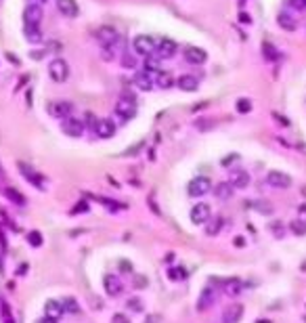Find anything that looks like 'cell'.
<instances>
[{
  "label": "cell",
  "instance_id": "38",
  "mask_svg": "<svg viewBox=\"0 0 306 323\" xmlns=\"http://www.w3.org/2000/svg\"><path fill=\"white\" fill-rule=\"evenodd\" d=\"M111 323H130V319L124 313H115L114 317H111Z\"/></svg>",
  "mask_w": 306,
  "mask_h": 323
},
{
  "label": "cell",
  "instance_id": "23",
  "mask_svg": "<svg viewBox=\"0 0 306 323\" xmlns=\"http://www.w3.org/2000/svg\"><path fill=\"white\" fill-rule=\"evenodd\" d=\"M233 185V189H246L249 185V174L246 170H233L231 172V181H229Z\"/></svg>",
  "mask_w": 306,
  "mask_h": 323
},
{
  "label": "cell",
  "instance_id": "44",
  "mask_svg": "<svg viewBox=\"0 0 306 323\" xmlns=\"http://www.w3.org/2000/svg\"><path fill=\"white\" fill-rule=\"evenodd\" d=\"M145 323H159V319H157V317H155V319H151V317H149V319L145 321Z\"/></svg>",
  "mask_w": 306,
  "mask_h": 323
},
{
  "label": "cell",
  "instance_id": "4",
  "mask_svg": "<svg viewBox=\"0 0 306 323\" xmlns=\"http://www.w3.org/2000/svg\"><path fill=\"white\" fill-rule=\"evenodd\" d=\"M212 191V181L208 177H195L189 185H187V193L191 195V198H204L206 193Z\"/></svg>",
  "mask_w": 306,
  "mask_h": 323
},
{
  "label": "cell",
  "instance_id": "21",
  "mask_svg": "<svg viewBox=\"0 0 306 323\" xmlns=\"http://www.w3.org/2000/svg\"><path fill=\"white\" fill-rule=\"evenodd\" d=\"M134 86L145 90V93H149V90H153V86H155V82H153V78L147 72H138L134 76Z\"/></svg>",
  "mask_w": 306,
  "mask_h": 323
},
{
  "label": "cell",
  "instance_id": "34",
  "mask_svg": "<svg viewBox=\"0 0 306 323\" xmlns=\"http://www.w3.org/2000/svg\"><path fill=\"white\" fill-rule=\"evenodd\" d=\"M262 48H264V57H267V59H273V61H277V59L281 57V55L275 51V46H273V44H268V42H264Z\"/></svg>",
  "mask_w": 306,
  "mask_h": 323
},
{
  "label": "cell",
  "instance_id": "13",
  "mask_svg": "<svg viewBox=\"0 0 306 323\" xmlns=\"http://www.w3.org/2000/svg\"><path fill=\"white\" fill-rule=\"evenodd\" d=\"M185 59L189 61L191 65H201V63H206L208 53L204 51V48H199V46H187L185 48Z\"/></svg>",
  "mask_w": 306,
  "mask_h": 323
},
{
  "label": "cell",
  "instance_id": "2",
  "mask_svg": "<svg viewBox=\"0 0 306 323\" xmlns=\"http://www.w3.org/2000/svg\"><path fill=\"white\" fill-rule=\"evenodd\" d=\"M48 76H51L53 82L57 84H63L67 78H69V65L65 59H53L51 63H48Z\"/></svg>",
  "mask_w": 306,
  "mask_h": 323
},
{
  "label": "cell",
  "instance_id": "7",
  "mask_svg": "<svg viewBox=\"0 0 306 323\" xmlns=\"http://www.w3.org/2000/svg\"><path fill=\"white\" fill-rule=\"evenodd\" d=\"M176 48L178 44L174 40H170V38H162V40H157V46H155V57L159 59H170V57H174L176 55Z\"/></svg>",
  "mask_w": 306,
  "mask_h": 323
},
{
  "label": "cell",
  "instance_id": "25",
  "mask_svg": "<svg viewBox=\"0 0 306 323\" xmlns=\"http://www.w3.org/2000/svg\"><path fill=\"white\" fill-rule=\"evenodd\" d=\"M4 198L9 200L11 203H15V206H25V195L19 191L15 187H6L4 189Z\"/></svg>",
  "mask_w": 306,
  "mask_h": 323
},
{
  "label": "cell",
  "instance_id": "10",
  "mask_svg": "<svg viewBox=\"0 0 306 323\" xmlns=\"http://www.w3.org/2000/svg\"><path fill=\"white\" fill-rule=\"evenodd\" d=\"M267 182L275 189H287V187H291V177L279 170H270L267 174Z\"/></svg>",
  "mask_w": 306,
  "mask_h": 323
},
{
  "label": "cell",
  "instance_id": "43",
  "mask_svg": "<svg viewBox=\"0 0 306 323\" xmlns=\"http://www.w3.org/2000/svg\"><path fill=\"white\" fill-rule=\"evenodd\" d=\"M300 214L306 216V203H302V206H300Z\"/></svg>",
  "mask_w": 306,
  "mask_h": 323
},
{
  "label": "cell",
  "instance_id": "35",
  "mask_svg": "<svg viewBox=\"0 0 306 323\" xmlns=\"http://www.w3.org/2000/svg\"><path fill=\"white\" fill-rule=\"evenodd\" d=\"M126 304H128L130 311H136V313H141V311H143V303H141V298H136V296L128 298V300H126Z\"/></svg>",
  "mask_w": 306,
  "mask_h": 323
},
{
  "label": "cell",
  "instance_id": "6",
  "mask_svg": "<svg viewBox=\"0 0 306 323\" xmlns=\"http://www.w3.org/2000/svg\"><path fill=\"white\" fill-rule=\"evenodd\" d=\"M72 111H74V105L69 101H55V103L48 105V114L61 122L67 120V118H72Z\"/></svg>",
  "mask_w": 306,
  "mask_h": 323
},
{
  "label": "cell",
  "instance_id": "39",
  "mask_svg": "<svg viewBox=\"0 0 306 323\" xmlns=\"http://www.w3.org/2000/svg\"><path fill=\"white\" fill-rule=\"evenodd\" d=\"M2 311H4V323H15V321H13V317H11V308H9V304H6V303H2Z\"/></svg>",
  "mask_w": 306,
  "mask_h": 323
},
{
  "label": "cell",
  "instance_id": "32",
  "mask_svg": "<svg viewBox=\"0 0 306 323\" xmlns=\"http://www.w3.org/2000/svg\"><path fill=\"white\" fill-rule=\"evenodd\" d=\"M159 57H147V61H145V72H159Z\"/></svg>",
  "mask_w": 306,
  "mask_h": 323
},
{
  "label": "cell",
  "instance_id": "12",
  "mask_svg": "<svg viewBox=\"0 0 306 323\" xmlns=\"http://www.w3.org/2000/svg\"><path fill=\"white\" fill-rule=\"evenodd\" d=\"M216 300H218V292H216V287H206L204 292H201V296H199V303H197V311H208V308H212L214 304H216Z\"/></svg>",
  "mask_w": 306,
  "mask_h": 323
},
{
  "label": "cell",
  "instance_id": "15",
  "mask_svg": "<svg viewBox=\"0 0 306 323\" xmlns=\"http://www.w3.org/2000/svg\"><path fill=\"white\" fill-rule=\"evenodd\" d=\"M95 132L99 139H111L115 135V124L107 120V118H103V120H96L95 124Z\"/></svg>",
  "mask_w": 306,
  "mask_h": 323
},
{
  "label": "cell",
  "instance_id": "27",
  "mask_svg": "<svg viewBox=\"0 0 306 323\" xmlns=\"http://www.w3.org/2000/svg\"><path fill=\"white\" fill-rule=\"evenodd\" d=\"M174 78H172L170 74H166V72H157V76H155V86H159V88H172L174 86Z\"/></svg>",
  "mask_w": 306,
  "mask_h": 323
},
{
  "label": "cell",
  "instance_id": "41",
  "mask_svg": "<svg viewBox=\"0 0 306 323\" xmlns=\"http://www.w3.org/2000/svg\"><path fill=\"white\" fill-rule=\"evenodd\" d=\"M38 323H57V319L46 317V315H44V317H40V319H38Z\"/></svg>",
  "mask_w": 306,
  "mask_h": 323
},
{
  "label": "cell",
  "instance_id": "36",
  "mask_svg": "<svg viewBox=\"0 0 306 323\" xmlns=\"http://www.w3.org/2000/svg\"><path fill=\"white\" fill-rule=\"evenodd\" d=\"M27 242H30L34 248H38V245H42V235H40L38 231H30V233H27Z\"/></svg>",
  "mask_w": 306,
  "mask_h": 323
},
{
  "label": "cell",
  "instance_id": "20",
  "mask_svg": "<svg viewBox=\"0 0 306 323\" xmlns=\"http://www.w3.org/2000/svg\"><path fill=\"white\" fill-rule=\"evenodd\" d=\"M225 229V219H222L220 214H216V216H210V221L206 222V235H210V237H216L220 231Z\"/></svg>",
  "mask_w": 306,
  "mask_h": 323
},
{
  "label": "cell",
  "instance_id": "42",
  "mask_svg": "<svg viewBox=\"0 0 306 323\" xmlns=\"http://www.w3.org/2000/svg\"><path fill=\"white\" fill-rule=\"evenodd\" d=\"M82 210H88V206H86V203H78V206L74 208V214H76V212H82Z\"/></svg>",
  "mask_w": 306,
  "mask_h": 323
},
{
  "label": "cell",
  "instance_id": "11",
  "mask_svg": "<svg viewBox=\"0 0 306 323\" xmlns=\"http://www.w3.org/2000/svg\"><path fill=\"white\" fill-rule=\"evenodd\" d=\"M61 130H63L67 137L78 139V137L84 135V122L76 120V118H67V120L61 122Z\"/></svg>",
  "mask_w": 306,
  "mask_h": 323
},
{
  "label": "cell",
  "instance_id": "14",
  "mask_svg": "<svg viewBox=\"0 0 306 323\" xmlns=\"http://www.w3.org/2000/svg\"><path fill=\"white\" fill-rule=\"evenodd\" d=\"M103 287H105V292L109 294V296H120L122 290H124L120 277H117V275H111V273L103 277Z\"/></svg>",
  "mask_w": 306,
  "mask_h": 323
},
{
  "label": "cell",
  "instance_id": "24",
  "mask_svg": "<svg viewBox=\"0 0 306 323\" xmlns=\"http://www.w3.org/2000/svg\"><path fill=\"white\" fill-rule=\"evenodd\" d=\"M44 313H46V317H53V319H57L63 315V304H61V300H48V303L44 304Z\"/></svg>",
  "mask_w": 306,
  "mask_h": 323
},
{
  "label": "cell",
  "instance_id": "40",
  "mask_svg": "<svg viewBox=\"0 0 306 323\" xmlns=\"http://www.w3.org/2000/svg\"><path fill=\"white\" fill-rule=\"evenodd\" d=\"M289 4L294 6V9H304V6H306V0H289Z\"/></svg>",
  "mask_w": 306,
  "mask_h": 323
},
{
  "label": "cell",
  "instance_id": "45",
  "mask_svg": "<svg viewBox=\"0 0 306 323\" xmlns=\"http://www.w3.org/2000/svg\"><path fill=\"white\" fill-rule=\"evenodd\" d=\"M304 9H306V6H304Z\"/></svg>",
  "mask_w": 306,
  "mask_h": 323
},
{
  "label": "cell",
  "instance_id": "8",
  "mask_svg": "<svg viewBox=\"0 0 306 323\" xmlns=\"http://www.w3.org/2000/svg\"><path fill=\"white\" fill-rule=\"evenodd\" d=\"M17 166H19V172H21L23 177H25L27 181H30L34 187H38V189H44V177H42V174H40V172H36V170H34V168H32L30 164H25V162H19Z\"/></svg>",
  "mask_w": 306,
  "mask_h": 323
},
{
  "label": "cell",
  "instance_id": "3",
  "mask_svg": "<svg viewBox=\"0 0 306 323\" xmlns=\"http://www.w3.org/2000/svg\"><path fill=\"white\" fill-rule=\"evenodd\" d=\"M136 101L132 99V97H128V95H124V97H120L117 99V103H115V114L122 118V120H132V118L136 116Z\"/></svg>",
  "mask_w": 306,
  "mask_h": 323
},
{
  "label": "cell",
  "instance_id": "5",
  "mask_svg": "<svg viewBox=\"0 0 306 323\" xmlns=\"http://www.w3.org/2000/svg\"><path fill=\"white\" fill-rule=\"evenodd\" d=\"M95 38L101 42V46H117V42H120V32H115V27L111 25H103L99 30L95 32Z\"/></svg>",
  "mask_w": 306,
  "mask_h": 323
},
{
  "label": "cell",
  "instance_id": "33",
  "mask_svg": "<svg viewBox=\"0 0 306 323\" xmlns=\"http://www.w3.org/2000/svg\"><path fill=\"white\" fill-rule=\"evenodd\" d=\"M289 229H291V233H296V235H306V222L304 221H291Z\"/></svg>",
  "mask_w": 306,
  "mask_h": 323
},
{
  "label": "cell",
  "instance_id": "1",
  "mask_svg": "<svg viewBox=\"0 0 306 323\" xmlns=\"http://www.w3.org/2000/svg\"><path fill=\"white\" fill-rule=\"evenodd\" d=\"M155 46H157V40L147 36V34H138V36L132 38V51L138 57H145L147 59L149 55L155 53Z\"/></svg>",
  "mask_w": 306,
  "mask_h": 323
},
{
  "label": "cell",
  "instance_id": "16",
  "mask_svg": "<svg viewBox=\"0 0 306 323\" xmlns=\"http://www.w3.org/2000/svg\"><path fill=\"white\" fill-rule=\"evenodd\" d=\"M55 4H57V11L65 17H78L80 13V6L76 0H55Z\"/></svg>",
  "mask_w": 306,
  "mask_h": 323
},
{
  "label": "cell",
  "instance_id": "9",
  "mask_svg": "<svg viewBox=\"0 0 306 323\" xmlns=\"http://www.w3.org/2000/svg\"><path fill=\"white\" fill-rule=\"evenodd\" d=\"M210 216H212V208L204 202L197 203V206H193V210H191V222L193 224H206L210 221Z\"/></svg>",
  "mask_w": 306,
  "mask_h": 323
},
{
  "label": "cell",
  "instance_id": "29",
  "mask_svg": "<svg viewBox=\"0 0 306 323\" xmlns=\"http://www.w3.org/2000/svg\"><path fill=\"white\" fill-rule=\"evenodd\" d=\"M25 38L30 40V42H40V40H42L40 27H38V25H27V23H25Z\"/></svg>",
  "mask_w": 306,
  "mask_h": 323
},
{
  "label": "cell",
  "instance_id": "17",
  "mask_svg": "<svg viewBox=\"0 0 306 323\" xmlns=\"http://www.w3.org/2000/svg\"><path fill=\"white\" fill-rule=\"evenodd\" d=\"M23 21L27 25H40V21H42V9L38 4H27L23 11Z\"/></svg>",
  "mask_w": 306,
  "mask_h": 323
},
{
  "label": "cell",
  "instance_id": "28",
  "mask_svg": "<svg viewBox=\"0 0 306 323\" xmlns=\"http://www.w3.org/2000/svg\"><path fill=\"white\" fill-rule=\"evenodd\" d=\"M61 304H63V313H69V315H78L80 313V304L76 298H63L61 300Z\"/></svg>",
  "mask_w": 306,
  "mask_h": 323
},
{
  "label": "cell",
  "instance_id": "18",
  "mask_svg": "<svg viewBox=\"0 0 306 323\" xmlns=\"http://www.w3.org/2000/svg\"><path fill=\"white\" fill-rule=\"evenodd\" d=\"M241 317H243V304L233 303L231 306L225 308V313H222V323H237Z\"/></svg>",
  "mask_w": 306,
  "mask_h": 323
},
{
  "label": "cell",
  "instance_id": "37",
  "mask_svg": "<svg viewBox=\"0 0 306 323\" xmlns=\"http://www.w3.org/2000/svg\"><path fill=\"white\" fill-rule=\"evenodd\" d=\"M249 109H252L249 99H246V97H243V99H237V111H239V114H248Z\"/></svg>",
  "mask_w": 306,
  "mask_h": 323
},
{
  "label": "cell",
  "instance_id": "22",
  "mask_svg": "<svg viewBox=\"0 0 306 323\" xmlns=\"http://www.w3.org/2000/svg\"><path fill=\"white\" fill-rule=\"evenodd\" d=\"M176 86L180 90H185V93H193V90L199 88V82H197L195 76H180L176 80Z\"/></svg>",
  "mask_w": 306,
  "mask_h": 323
},
{
  "label": "cell",
  "instance_id": "31",
  "mask_svg": "<svg viewBox=\"0 0 306 323\" xmlns=\"http://www.w3.org/2000/svg\"><path fill=\"white\" fill-rule=\"evenodd\" d=\"M168 277L174 279V282H183V279L187 277V271L183 269V266H170V269H168Z\"/></svg>",
  "mask_w": 306,
  "mask_h": 323
},
{
  "label": "cell",
  "instance_id": "26",
  "mask_svg": "<svg viewBox=\"0 0 306 323\" xmlns=\"http://www.w3.org/2000/svg\"><path fill=\"white\" fill-rule=\"evenodd\" d=\"M220 285H222V290H225L229 296H237V294L241 292V287H243L239 279H225Z\"/></svg>",
  "mask_w": 306,
  "mask_h": 323
},
{
  "label": "cell",
  "instance_id": "19",
  "mask_svg": "<svg viewBox=\"0 0 306 323\" xmlns=\"http://www.w3.org/2000/svg\"><path fill=\"white\" fill-rule=\"evenodd\" d=\"M212 193L216 195V200L220 202H229L233 198V185L229 181H222V182H216V187H212Z\"/></svg>",
  "mask_w": 306,
  "mask_h": 323
},
{
  "label": "cell",
  "instance_id": "30",
  "mask_svg": "<svg viewBox=\"0 0 306 323\" xmlns=\"http://www.w3.org/2000/svg\"><path fill=\"white\" fill-rule=\"evenodd\" d=\"M277 21H279V25L283 27V30H287V32H294L296 30V21L291 19L287 13H281V15L277 17Z\"/></svg>",
  "mask_w": 306,
  "mask_h": 323
}]
</instances>
